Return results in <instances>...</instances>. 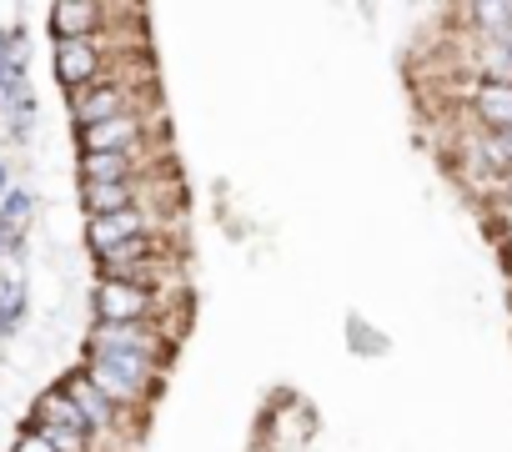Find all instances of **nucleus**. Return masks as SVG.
Listing matches in <instances>:
<instances>
[{"instance_id": "2eb2a0df", "label": "nucleus", "mask_w": 512, "mask_h": 452, "mask_svg": "<svg viewBox=\"0 0 512 452\" xmlns=\"http://www.w3.org/2000/svg\"><path fill=\"white\" fill-rule=\"evenodd\" d=\"M11 186H16V166H11V156H6V151H0V196H6Z\"/></svg>"}, {"instance_id": "0eeeda50", "label": "nucleus", "mask_w": 512, "mask_h": 452, "mask_svg": "<svg viewBox=\"0 0 512 452\" xmlns=\"http://www.w3.org/2000/svg\"><path fill=\"white\" fill-rule=\"evenodd\" d=\"M116 66V51L106 41H66V46H51V76L56 86L71 96V91H86L96 81H106Z\"/></svg>"}, {"instance_id": "9d476101", "label": "nucleus", "mask_w": 512, "mask_h": 452, "mask_svg": "<svg viewBox=\"0 0 512 452\" xmlns=\"http://www.w3.org/2000/svg\"><path fill=\"white\" fill-rule=\"evenodd\" d=\"M31 312H36L31 277L16 272V267H6V272H0V342H16L31 327Z\"/></svg>"}, {"instance_id": "f8f14e48", "label": "nucleus", "mask_w": 512, "mask_h": 452, "mask_svg": "<svg viewBox=\"0 0 512 452\" xmlns=\"http://www.w3.org/2000/svg\"><path fill=\"white\" fill-rule=\"evenodd\" d=\"M467 21H472V36H482V41H502V36H512V0H492V6H467Z\"/></svg>"}, {"instance_id": "39448f33", "label": "nucleus", "mask_w": 512, "mask_h": 452, "mask_svg": "<svg viewBox=\"0 0 512 452\" xmlns=\"http://www.w3.org/2000/svg\"><path fill=\"white\" fill-rule=\"evenodd\" d=\"M56 382H61V387H66V397L81 407V417L91 422V432H96V442H101L106 452H121V437H126V422H131V417H136V422H146L141 412H126V407H116L106 392H96V387L81 377V367H66Z\"/></svg>"}, {"instance_id": "9b49d317", "label": "nucleus", "mask_w": 512, "mask_h": 452, "mask_svg": "<svg viewBox=\"0 0 512 452\" xmlns=\"http://www.w3.org/2000/svg\"><path fill=\"white\" fill-rule=\"evenodd\" d=\"M36 221H41V191L26 186V181H16L6 196H0V226H6V232H26L31 237Z\"/></svg>"}, {"instance_id": "423d86ee", "label": "nucleus", "mask_w": 512, "mask_h": 452, "mask_svg": "<svg viewBox=\"0 0 512 452\" xmlns=\"http://www.w3.org/2000/svg\"><path fill=\"white\" fill-rule=\"evenodd\" d=\"M151 101H156V91H141L126 76H106V81H96L86 91H71L66 96V111H71V131H76V126H96V121H111V116L136 111V106H151Z\"/></svg>"}, {"instance_id": "a211bd4d", "label": "nucleus", "mask_w": 512, "mask_h": 452, "mask_svg": "<svg viewBox=\"0 0 512 452\" xmlns=\"http://www.w3.org/2000/svg\"><path fill=\"white\" fill-rule=\"evenodd\" d=\"M502 196H507V201H512V176H507V186H502Z\"/></svg>"}, {"instance_id": "20e7f679", "label": "nucleus", "mask_w": 512, "mask_h": 452, "mask_svg": "<svg viewBox=\"0 0 512 452\" xmlns=\"http://www.w3.org/2000/svg\"><path fill=\"white\" fill-rule=\"evenodd\" d=\"M166 232V216L161 211H116V216H91V221H81V247H86V257L96 262V257H111V252H121V247H131V242H146V237H161Z\"/></svg>"}, {"instance_id": "ddd939ff", "label": "nucleus", "mask_w": 512, "mask_h": 452, "mask_svg": "<svg viewBox=\"0 0 512 452\" xmlns=\"http://www.w3.org/2000/svg\"><path fill=\"white\" fill-rule=\"evenodd\" d=\"M347 347H352L357 357H387V352H392V342H387L367 317H347Z\"/></svg>"}, {"instance_id": "f3484780", "label": "nucleus", "mask_w": 512, "mask_h": 452, "mask_svg": "<svg viewBox=\"0 0 512 452\" xmlns=\"http://www.w3.org/2000/svg\"><path fill=\"white\" fill-rule=\"evenodd\" d=\"M251 452H272V447H267V442H262V437H256V442H251Z\"/></svg>"}, {"instance_id": "4468645a", "label": "nucleus", "mask_w": 512, "mask_h": 452, "mask_svg": "<svg viewBox=\"0 0 512 452\" xmlns=\"http://www.w3.org/2000/svg\"><path fill=\"white\" fill-rule=\"evenodd\" d=\"M11 452H61V447H56L51 437H41L36 427H26V422H21V432L11 437Z\"/></svg>"}, {"instance_id": "1a4fd4ad", "label": "nucleus", "mask_w": 512, "mask_h": 452, "mask_svg": "<svg viewBox=\"0 0 512 452\" xmlns=\"http://www.w3.org/2000/svg\"><path fill=\"white\" fill-rule=\"evenodd\" d=\"M467 111H472L477 131H487V136L512 131V81H477V76H472Z\"/></svg>"}, {"instance_id": "f257e3e1", "label": "nucleus", "mask_w": 512, "mask_h": 452, "mask_svg": "<svg viewBox=\"0 0 512 452\" xmlns=\"http://www.w3.org/2000/svg\"><path fill=\"white\" fill-rule=\"evenodd\" d=\"M76 367H81V377H86L96 392H106L116 407L141 412V417H146V407H151V402L161 397V387H166V367H156V362H146V357H136V352H81Z\"/></svg>"}, {"instance_id": "6e6552de", "label": "nucleus", "mask_w": 512, "mask_h": 452, "mask_svg": "<svg viewBox=\"0 0 512 452\" xmlns=\"http://www.w3.org/2000/svg\"><path fill=\"white\" fill-rule=\"evenodd\" d=\"M106 31V6L96 0H56L46 11V36L51 46H66V41H101Z\"/></svg>"}, {"instance_id": "7ed1b4c3", "label": "nucleus", "mask_w": 512, "mask_h": 452, "mask_svg": "<svg viewBox=\"0 0 512 452\" xmlns=\"http://www.w3.org/2000/svg\"><path fill=\"white\" fill-rule=\"evenodd\" d=\"M81 352H136L156 367H171L181 352V337L161 322H86Z\"/></svg>"}, {"instance_id": "f03ea898", "label": "nucleus", "mask_w": 512, "mask_h": 452, "mask_svg": "<svg viewBox=\"0 0 512 452\" xmlns=\"http://www.w3.org/2000/svg\"><path fill=\"white\" fill-rule=\"evenodd\" d=\"M86 307H91V322H161L176 337L186 332V317H181L186 302L171 307L166 292H146V287H131V282H91Z\"/></svg>"}, {"instance_id": "dca6fc26", "label": "nucleus", "mask_w": 512, "mask_h": 452, "mask_svg": "<svg viewBox=\"0 0 512 452\" xmlns=\"http://www.w3.org/2000/svg\"><path fill=\"white\" fill-rule=\"evenodd\" d=\"M497 146H502V156H507V171H512V131H502V136H497Z\"/></svg>"}]
</instances>
